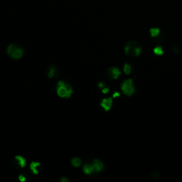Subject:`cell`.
<instances>
[{"label":"cell","mask_w":182,"mask_h":182,"mask_svg":"<svg viewBox=\"0 0 182 182\" xmlns=\"http://www.w3.org/2000/svg\"><path fill=\"white\" fill-rule=\"evenodd\" d=\"M47 76L49 78H58V70L57 67L53 65L50 66L49 68H47V72H46Z\"/></svg>","instance_id":"8"},{"label":"cell","mask_w":182,"mask_h":182,"mask_svg":"<svg viewBox=\"0 0 182 182\" xmlns=\"http://www.w3.org/2000/svg\"><path fill=\"white\" fill-rule=\"evenodd\" d=\"M160 33V30L157 28H153V29H150V33H151V36L152 37H156Z\"/></svg>","instance_id":"13"},{"label":"cell","mask_w":182,"mask_h":182,"mask_svg":"<svg viewBox=\"0 0 182 182\" xmlns=\"http://www.w3.org/2000/svg\"><path fill=\"white\" fill-rule=\"evenodd\" d=\"M98 86L99 88H103L104 87H105V84L104 82H100L98 84Z\"/></svg>","instance_id":"19"},{"label":"cell","mask_w":182,"mask_h":182,"mask_svg":"<svg viewBox=\"0 0 182 182\" xmlns=\"http://www.w3.org/2000/svg\"><path fill=\"white\" fill-rule=\"evenodd\" d=\"M83 172L87 175H90V174H92V166H91V164H85L84 166L83 167Z\"/></svg>","instance_id":"11"},{"label":"cell","mask_w":182,"mask_h":182,"mask_svg":"<svg viewBox=\"0 0 182 182\" xmlns=\"http://www.w3.org/2000/svg\"><path fill=\"white\" fill-rule=\"evenodd\" d=\"M24 50L23 47L16 44H9L7 48V54L15 60L21 58L24 55Z\"/></svg>","instance_id":"2"},{"label":"cell","mask_w":182,"mask_h":182,"mask_svg":"<svg viewBox=\"0 0 182 182\" xmlns=\"http://www.w3.org/2000/svg\"><path fill=\"white\" fill-rule=\"evenodd\" d=\"M112 98H104V99L102 100L101 103H100V106L103 107L105 111L109 110L111 107H112Z\"/></svg>","instance_id":"9"},{"label":"cell","mask_w":182,"mask_h":182,"mask_svg":"<svg viewBox=\"0 0 182 182\" xmlns=\"http://www.w3.org/2000/svg\"><path fill=\"white\" fill-rule=\"evenodd\" d=\"M18 180L21 182H24L26 180H27V177H26L25 175H23V174H20L18 176Z\"/></svg>","instance_id":"16"},{"label":"cell","mask_w":182,"mask_h":182,"mask_svg":"<svg viewBox=\"0 0 182 182\" xmlns=\"http://www.w3.org/2000/svg\"><path fill=\"white\" fill-rule=\"evenodd\" d=\"M154 53H155L156 55H162L164 52H163V49L161 46H157V47H155V49H154Z\"/></svg>","instance_id":"14"},{"label":"cell","mask_w":182,"mask_h":182,"mask_svg":"<svg viewBox=\"0 0 182 182\" xmlns=\"http://www.w3.org/2000/svg\"><path fill=\"white\" fill-rule=\"evenodd\" d=\"M91 166L92 168V174H96L99 172L103 171L104 168V165L101 161H100L98 159H92V161H91Z\"/></svg>","instance_id":"5"},{"label":"cell","mask_w":182,"mask_h":182,"mask_svg":"<svg viewBox=\"0 0 182 182\" xmlns=\"http://www.w3.org/2000/svg\"><path fill=\"white\" fill-rule=\"evenodd\" d=\"M112 96H113V97H114V98L120 97V93H119V92H114V93H113Z\"/></svg>","instance_id":"21"},{"label":"cell","mask_w":182,"mask_h":182,"mask_svg":"<svg viewBox=\"0 0 182 182\" xmlns=\"http://www.w3.org/2000/svg\"><path fill=\"white\" fill-rule=\"evenodd\" d=\"M109 90V88H107V87H104L103 88V90H102V92H103V93L104 94H106L108 92V91Z\"/></svg>","instance_id":"18"},{"label":"cell","mask_w":182,"mask_h":182,"mask_svg":"<svg viewBox=\"0 0 182 182\" xmlns=\"http://www.w3.org/2000/svg\"><path fill=\"white\" fill-rule=\"evenodd\" d=\"M121 71L117 67H111L107 70V76L109 79H118Z\"/></svg>","instance_id":"6"},{"label":"cell","mask_w":182,"mask_h":182,"mask_svg":"<svg viewBox=\"0 0 182 182\" xmlns=\"http://www.w3.org/2000/svg\"><path fill=\"white\" fill-rule=\"evenodd\" d=\"M73 88L68 83L60 81L57 83L56 92L59 97L62 98H69L73 94Z\"/></svg>","instance_id":"1"},{"label":"cell","mask_w":182,"mask_h":182,"mask_svg":"<svg viewBox=\"0 0 182 182\" xmlns=\"http://www.w3.org/2000/svg\"><path fill=\"white\" fill-rule=\"evenodd\" d=\"M121 90L124 95L130 96L135 92V86L132 79H127L123 81L121 85Z\"/></svg>","instance_id":"4"},{"label":"cell","mask_w":182,"mask_h":182,"mask_svg":"<svg viewBox=\"0 0 182 182\" xmlns=\"http://www.w3.org/2000/svg\"><path fill=\"white\" fill-rule=\"evenodd\" d=\"M172 50H173V51L174 52V53H178V52L179 51V47H178V46L175 45L173 47V49H172Z\"/></svg>","instance_id":"20"},{"label":"cell","mask_w":182,"mask_h":182,"mask_svg":"<svg viewBox=\"0 0 182 182\" xmlns=\"http://www.w3.org/2000/svg\"><path fill=\"white\" fill-rule=\"evenodd\" d=\"M60 181L61 182H68L69 181V179H68L67 177H66V176H61L60 178Z\"/></svg>","instance_id":"17"},{"label":"cell","mask_w":182,"mask_h":182,"mask_svg":"<svg viewBox=\"0 0 182 182\" xmlns=\"http://www.w3.org/2000/svg\"><path fill=\"white\" fill-rule=\"evenodd\" d=\"M123 70H124V72L125 73V74H127V75H129V74L130 73V72H131V66H129V64H124V67H123Z\"/></svg>","instance_id":"15"},{"label":"cell","mask_w":182,"mask_h":182,"mask_svg":"<svg viewBox=\"0 0 182 182\" xmlns=\"http://www.w3.org/2000/svg\"><path fill=\"white\" fill-rule=\"evenodd\" d=\"M26 159L24 158L21 155H16L14 157V159H13V164L16 168H24L26 166Z\"/></svg>","instance_id":"7"},{"label":"cell","mask_w":182,"mask_h":182,"mask_svg":"<svg viewBox=\"0 0 182 182\" xmlns=\"http://www.w3.org/2000/svg\"><path fill=\"white\" fill-rule=\"evenodd\" d=\"M70 162H71L72 166L74 167H79L81 166V164H82V161H81V159H80L79 157H73V159H71V161H70Z\"/></svg>","instance_id":"12"},{"label":"cell","mask_w":182,"mask_h":182,"mask_svg":"<svg viewBox=\"0 0 182 182\" xmlns=\"http://www.w3.org/2000/svg\"><path fill=\"white\" fill-rule=\"evenodd\" d=\"M141 51H142V49L138 45V43L134 41L128 42L124 47V53L129 56L137 57V55H140Z\"/></svg>","instance_id":"3"},{"label":"cell","mask_w":182,"mask_h":182,"mask_svg":"<svg viewBox=\"0 0 182 182\" xmlns=\"http://www.w3.org/2000/svg\"><path fill=\"white\" fill-rule=\"evenodd\" d=\"M30 169L33 174H38L42 169L41 164L40 162L32 161L30 164Z\"/></svg>","instance_id":"10"}]
</instances>
